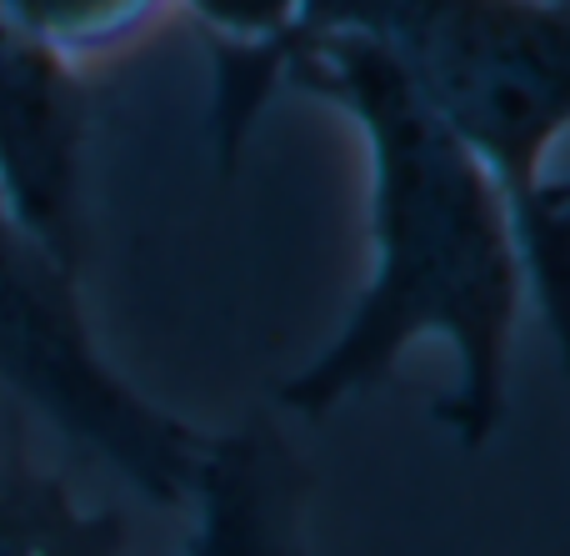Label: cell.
Masks as SVG:
<instances>
[{"instance_id": "cell-1", "label": "cell", "mask_w": 570, "mask_h": 556, "mask_svg": "<svg viewBox=\"0 0 570 556\" xmlns=\"http://www.w3.org/2000/svg\"><path fill=\"white\" fill-rule=\"evenodd\" d=\"M276 86L345 110L361 130L375 246L371 276L341 331L281 381V411L321 421L361 391L385 387L411 347L445 341L455 387L435 401V421L465 451H481L505 427L511 351L531 296L505 191L375 50L341 36L276 46L216 40L210 136L226 166Z\"/></svg>"}, {"instance_id": "cell-2", "label": "cell", "mask_w": 570, "mask_h": 556, "mask_svg": "<svg viewBox=\"0 0 570 556\" xmlns=\"http://www.w3.org/2000/svg\"><path fill=\"white\" fill-rule=\"evenodd\" d=\"M311 36L375 50L485 160L511 201L531 301L561 331L566 186L551 156L570 120L566 0H295L276 40Z\"/></svg>"}, {"instance_id": "cell-3", "label": "cell", "mask_w": 570, "mask_h": 556, "mask_svg": "<svg viewBox=\"0 0 570 556\" xmlns=\"http://www.w3.org/2000/svg\"><path fill=\"white\" fill-rule=\"evenodd\" d=\"M0 387L146 501L186 507L206 431L156 407L100 351L80 271L50 256L0 196Z\"/></svg>"}, {"instance_id": "cell-4", "label": "cell", "mask_w": 570, "mask_h": 556, "mask_svg": "<svg viewBox=\"0 0 570 556\" xmlns=\"http://www.w3.org/2000/svg\"><path fill=\"white\" fill-rule=\"evenodd\" d=\"M0 196L30 236L86 271L90 256V86L0 6Z\"/></svg>"}, {"instance_id": "cell-5", "label": "cell", "mask_w": 570, "mask_h": 556, "mask_svg": "<svg viewBox=\"0 0 570 556\" xmlns=\"http://www.w3.org/2000/svg\"><path fill=\"white\" fill-rule=\"evenodd\" d=\"M186 507L196 521L180 556H311V467L271 417L206 437Z\"/></svg>"}, {"instance_id": "cell-6", "label": "cell", "mask_w": 570, "mask_h": 556, "mask_svg": "<svg viewBox=\"0 0 570 556\" xmlns=\"http://www.w3.org/2000/svg\"><path fill=\"white\" fill-rule=\"evenodd\" d=\"M130 521L86 507L56 471L26 451L0 457V556H126Z\"/></svg>"}, {"instance_id": "cell-7", "label": "cell", "mask_w": 570, "mask_h": 556, "mask_svg": "<svg viewBox=\"0 0 570 556\" xmlns=\"http://www.w3.org/2000/svg\"><path fill=\"white\" fill-rule=\"evenodd\" d=\"M10 20L56 46L60 56H86L110 40L130 36L156 10V0H0Z\"/></svg>"}, {"instance_id": "cell-8", "label": "cell", "mask_w": 570, "mask_h": 556, "mask_svg": "<svg viewBox=\"0 0 570 556\" xmlns=\"http://www.w3.org/2000/svg\"><path fill=\"white\" fill-rule=\"evenodd\" d=\"M216 40H230V46H266L276 40L295 16V0H186Z\"/></svg>"}]
</instances>
